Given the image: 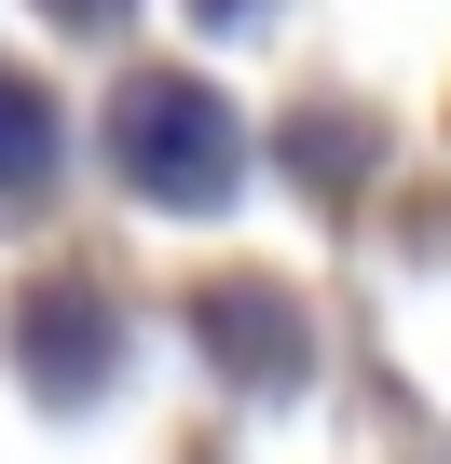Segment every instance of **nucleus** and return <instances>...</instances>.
<instances>
[{"label":"nucleus","instance_id":"1","mask_svg":"<svg viewBox=\"0 0 451 464\" xmlns=\"http://www.w3.org/2000/svg\"><path fill=\"white\" fill-rule=\"evenodd\" d=\"M110 164H123V191L137 205H233V178H247V137H233V110H219L191 69H151V82H123L110 96Z\"/></svg>","mask_w":451,"mask_h":464},{"label":"nucleus","instance_id":"2","mask_svg":"<svg viewBox=\"0 0 451 464\" xmlns=\"http://www.w3.org/2000/svg\"><path fill=\"white\" fill-rule=\"evenodd\" d=\"M55 178V96L0 69V191H42Z\"/></svg>","mask_w":451,"mask_h":464},{"label":"nucleus","instance_id":"3","mask_svg":"<svg viewBox=\"0 0 451 464\" xmlns=\"http://www.w3.org/2000/svg\"><path fill=\"white\" fill-rule=\"evenodd\" d=\"M205 314H219V342H233V369H247V382H260V369H301V328H288V301H260V287H219Z\"/></svg>","mask_w":451,"mask_h":464},{"label":"nucleus","instance_id":"4","mask_svg":"<svg viewBox=\"0 0 451 464\" xmlns=\"http://www.w3.org/2000/svg\"><path fill=\"white\" fill-rule=\"evenodd\" d=\"M42 14H69V28H110V14H123V0H42Z\"/></svg>","mask_w":451,"mask_h":464}]
</instances>
